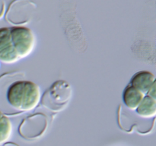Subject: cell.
Segmentation results:
<instances>
[{
    "label": "cell",
    "instance_id": "1",
    "mask_svg": "<svg viewBox=\"0 0 156 146\" xmlns=\"http://www.w3.org/2000/svg\"><path fill=\"white\" fill-rule=\"evenodd\" d=\"M21 73H12L0 78V111L21 114L36 108L41 102L40 86L21 79Z\"/></svg>",
    "mask_w": 156,
    "mask_h": 146
},
{
    "label": "cell",
    "instance_id": "2",
    "mask_svg": "<svg viewBox=\"0 0 156 146\" xmlns=\"http://www.w3.org/2000/svg\"><path fill=\"white\" fill-rule=\"evenodd\" d=\"M71 97V86L66 81L58 80L46 91L41 101L46 108L57 112L65 108Z\"/></svg>",
    "mask_w": 156,
    "mask_h": 146
},
{
    "label": "cell",
    "instance_id": "3",
    "mask_svg": "<svg viewBox=\"0 0 156 146\" xmlns=\"http://www.w3.org/2000/svg\"><path fill=\"white\" fill-rule=\"evenodd\" d=\"M10 33L13 47L19 59L28 57L34 50L36 38L30 29L23 26L10 27Z\"/></svg>",
    "mask_w": 156,
    "mask_h": 146
},
{
    "label": "cell",
    "instance_id": "4",
    "mask_svg": "<svg viewBox=\"0 0 156 146\" xmlns=\"http://www.w3.org/2000/svg\"><path fill=\"white\" fill-rule=\"evenodd\" d=\"M36 5L30 0H14L8 8L5 18L10 24L21 26L30 21Z\"/></svg>",
    "mask_w": 156,
    "mask_h": 146
},
{
    "label": "cell",
    "instance_id": "5",
    "mask_svg": "<svg viewBox=\"0 0 156 146\" xmlns=\"http://www.w3.org/2000/svg\"><path fill=\"white\" fill-rule=\"evenodd\" d=\"M45 115L37 114L24 119L19 127V134L25 139H36L41 137L47 128Z\"/></svg>",
    "mask_w": 156,
    "mask_h": 146
},
{
    "label": "cell",
    "instance_id": "6",
    "mask_svg": "<svg viewBox=\"0 0 156 146\" xmlns=\"http://www.w3.org/2000/svg\"><path fill=\"white\" fill-rule=\"evenodd\" d=\"M12 42L10 27L0 28V62L12 65L19 61Z\"/></svg>",
    "mask_w": 156,
    "mask_h": 146
},
{
    "label": "cell",
    "instance_id": "7",
    "mask_svg": "<svg viewBox=\"0 0 156 146\" xmlns=\"http://www.w3.org/2000/svg\"><path fill=\"white\" fill-rule=\"evenodd\" d=\"M155 83V77L152 72L148 71H142L134 74L131 79L129 85L140 90L142 93L146 95L151 86Z\"/></svg>",
    "mask_w": 156,
    "mask_h": 146
},
{
    "label": "cell",
    "instance_id": "8",
    "mask_svg": "<svg viewBox=\"0 0 156 146\" xmlns=\"http://www.w3.org/2000/svg\"><path fill=\"white\" fill-rule=\"evenodd\" d=\"M145 95L140 90L134 88L131 85H128L123 92V101L126 108L130 111H136Z\"/></svg>",
    "mask_w": 156,
    "mask_h": 146
},
{
    "label": "cell",
    "instance_id": "9",
    "mask_svg": "<svg viewBox=\"0 0 156 146\" xmlns=\"http://www.w3.org/2000/svg\"><path fill=\"white\" fill-rule=\"evenodd\" d=\"M136 112L143 119H152L156 115V100L148 95H145L143 101L136 109Z\"/></svg>",
    "mask_w": 156,
    "mask_h": 146
},
{
    "label": "cell",
    "instance_id": "10",
    "mask_svg": "<svg viewBox=\"0 0 156 146\" xmlns=\"http://www.w3.org/2000/svg\"><path fill=\"white\" fill-rule=\"evenodd\" d=\"M13 131L12 124L9 118L5 114L0 111V145H3L9 142Z\"/></svg>",
    "mask_w": 156,
    "mask_h": 146
},
{
    "label": "cell",
    "instance_id": "11",
    "mask_svg": "<svg viewBox=\"0 0 156 146\" xmlns=\"http://www.w3.org/2000/svg\"><path fill=\"white\" fill-rule=\"evenodd\" d=\"M146 95H148V96H149L150 98L156 100V82L151 86L149 92H147V94H146Z\"/></svg>",
    "mask_w": 156,
    "mask_h": 146
},
{
    "label": "cell",
    "instance_id": "12",
    "mask_svg": "<svg viewBox=\"0 0 156 146\" xmlns=\"http://www.w3.org/2000/svg\"><path fill=\"white\" fill-rule=\"evenodd\" d=\"M5 2L2 0H0V19L3 17L5 14Z\"/></svg>",
    "mask_w": 156,
    "mask_h": 146
},
{
    "label": "cell",
    "instance_id": "13",
    "mask_svg": "<svg viewBox=\"0 0 156 146\" xmlns=\"http://www.w3.org/2000/svg\"><path fill=\"white\" fill-rule=\"evenodd\" d=\"M4 146H19V145H16V144L15 143H5L4 145Z\"/></svg>",
    "mask_w": 156,
    "mask_h": 146
},
{
    "label": "cell",
    "instance_id": "14",
    "mask_svg": "<svg viewBox=\"0 0 156 146\" xmlns=\"http://www.w3.org/2000/svg\"><path fill=\"white\" fill-rule=\"evenodd\" d=\"M0 66H1V64H0Z\"/></svg>",
    "mask_w": 156,
    "mask_h": 146
}]
</instances>
